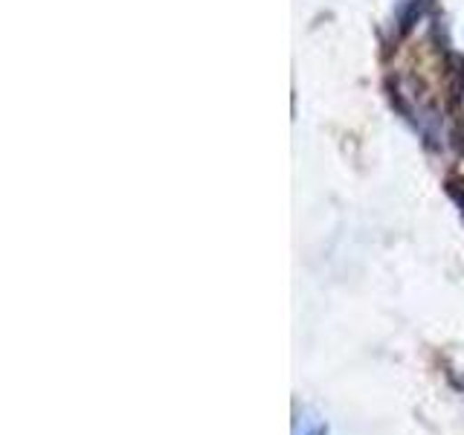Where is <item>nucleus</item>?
Instances as JSON below:
<instances>
[{"instance_id":"nucleus-1","label":"nucleus","mask_w":464,"mask_h":435,"mask_svg":"<svg viewBox=\"0 0 464 435\" xmlns=\"http://www.w3.org/2000/svg\"><path fill=\"white\" fill-rule=\"evenodd\" d=\"M296 435H325V424L316 415H299L296 420Z\"/></svg>"}]
</instances>
